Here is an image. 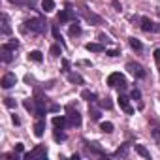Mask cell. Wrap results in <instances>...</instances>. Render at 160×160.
I'll use <instances>...</instances> for the list:
<instances>
[{
  "mask_svg": "<svg viewBox=\"0 0 160 160\" xmlns=\"http://www.w3.org/2000/svg\"><path fill=\"white\" fill-rule=\"evenodd\" d=\"M25 30H30V32H38V34H43L47 30V23L45 19L42 17H36V19H30L25 23Z\"/></svg>",
  "mask_w": 160,
  "mask_h": 160,
  "instance_id": "obj_1",
  "label": "cell"
},
{
  "mask_svg": "<svg viewBox=\"0 0 160 160\" xmlns=\"http://www.w3.org/2000/svg\"><path fill=\"white\" fill-rule=\"evenodd\" d=\"M66 111H68V115H66L68 126H79L81 124V113H79L77 109H73V106H68Z\"/></svg>",
  "mask_w": 160,
  "mask_h": 160,
  "instance_id": "obj_2",
  "label": "cell"
},
{
  "mask_svg": "<svg viewBox=\"0 0 160 160\" xmlns=\"http://www.w3.org/2000/svg\"><path fill=\"white\" fill-rule=\"evenodd\" d=\"M45 154H47L45 145H38L34 151H30V152H27V154H25V160H32V158H45Z\"/></svg>",
  "mask_w": 160,
  "mask_h": 160,
  "instance_id": "obj_3",
  "label": "cell"
},
{
  "mask_svg": "<svg viewBox=\"0 0 160 160\" xmlns=\"http://www.w3.org/2000/svg\"><path fill=\"white\" fill-rule=\"evenodd\" d=\"M126 70L132 73V75H136V77H145V70H143V66L141 64H138V62H128L126 64Z\"/></svg>",
  "mask_w": 160,
  "mask_h": 160,
  "instance_id": "obj_4",
  "label": "cell"
},
{
  "mask_svg": "<svg viewBox=\"0 0 160 160\" xmlns=\"http://www.w3.org/2000/svg\"><path fill=\"white\" fill-rule=\"evenodd\" d=\"M15 83H17V77H15L13 73H6V75L2 77V87H4V89H12Z\"/></svg>",
  "mask_w": 160,
  "mask_h": 160,
  "instance_id": "obj_5",
  "label": "cell"
},
{
  "mask_svg": "<svg viewBox=\"0 0 160 160\" xmlns=\"http://www.w3.org/2000/svg\"><path fill=\"white\" fill-rule=\"evenodd\" d=\"M75 19V13L70 10V6H68V10H64V12H60L58 13V23H66V21H73Z\"/></svg>",
  "mask_w": 160,
  "mask_h": 160,
  "instance_id": "obj_6",
  "label": "cell"
},
{
  "mask_svg": "<svg viewBox=\"0 0 160 160\" xmlns=\"http://www.w3.org/2000/svg\"><path fill=\"white\" fill-rule=\"evenodd\" d=\"M141 28H143L145 32H156V30H158V27H156L149 17H143V19H141Z\"/></svg>",
  "mask_w": 160,
  "mask_h": 160,
  "instance_id": "obj_7",
  "label": "cell"
},
{
  "mask_svg": "<svg viewBox=\"0 0 160 160\" xmlns=\"http://www.w3.org/2000/svg\"><path fill=\"white\" fill-rule=\"evenodd\" d=\"M122 79H124V75L119 73V72H115V73H111V75L108 77V85H109V87H117V85L122 81Z\"/></svg>",
  "mask_w": 160,
  "mask_h": 160,
  "instance_id": "obj_8",
  "label": "cell"
},
{
  "mask_svg": "<svg viewBox=\"0 0 160 160\" xmlns=\"http://www.w3.org/2000/svg\"><path fill=\"white\" fill-rule=\"evenodd\" d=\"M117 102H119V106H121V109H122L124 113H128V115H132V113H134V109L130 108V104H128V98H126V96H122V94H121Z\"/></svg>",
  "mask_w": 160,
  "mask_h": 160,
  "instance_id": "obj_9",
  "label": "cell"
},
{
  "mask_svg": "<svg viewBox=\"0 0 160 160\" xmlns=\"http://www.w3.org/2000/svg\"><path fill=\"white\" fill-rule=\"evenodd\" d=\"M43 132H45V121H43V119H40V121L34 124V136H36V138H42V136H43Z\"/></svg>",
  "mask_w": 160,
  "mask_h": 160,
  "instance_id": "obj_10",
  "label": "cell"
},
{
  "mask_svg": "<svg viewBox=\"0 0 160 160\" xmlns=\"http://www.w3.org/2000/svg\"><path fill=\"white\" fill-rule=\"evenodd\" d=\"M85 47H87V51H91V53H102V51L106 49L102 43H87Z\"/></svg>",
  "mask_w": 160,
  "mask_h": 160,
  "instance_id": "obj_11",
  "label": "cell"
},
{
  "mask_svg": "<svg viewBox=\"0 0 160 160\" xmlns=\"http://www.w3.org/2000/svg\"><path fill=\"white\" fill-rule=\"evenodd\" d=\"M42 10L45 13H51L55 10V2H53V0H42Z\"/></svg>",
  "mask_w": 160,
  "mask_h": 160,
  "instance_id": "obj_12",
  "label": "cell"
},
{
  "mask_svg": "<svg viewBox=\"0 0 160 160\" xmlns=\"http://www.w3.org/2000/svg\"><path fill=\"white\" fill-rule=\"evenodd\" d=\"M66 124H68L66 117H53V126L55 128H64Z\"/></svg>",
  "mask_w": 160,
  "mask_h": 160,
  "instance_id": "obj_13",
  "label": "cell"
},
{
  "mask_svg": "<svg viewBox=\"0 0 160 160\" xmlns=\"http://www.w3.org/2000/svg\"><path fill=\"white\" fill-rule=\"evenodd\" d=\"M42 51H30L28 53V60H32V62H42Z\"/></svg>",
  "mask_w": 160,
  "mask_h": 160,
  "instance_id": "obj_14",
  "label": "cell"
},
{
  "mask_svg": "<svg viewBox=\"0 0 160 160\" xmlns=\"http://www.w3.org/2000/svg\"><path fill=\"white\" fill-rule=\"evenodd\" d=\"M2 32H4V34H10V32H12V28H10V19H8V15H2Z\"/></svg>",
  "mask_w": 160,
  "mask_h": 160,
  "instance_id": "obj_15",
  "label": "cell"
},
{
  "mask_svg": "<svg viewBox=\"0 0 160 160\" xmlns=\"http://www.w3.org/2000/svg\"><path fill=\"white\" fill-rule=\"evenodd\" d=\"M128 43H130V47H132V49H136V51H141V49H143L141 42H139V40H136V38H130V40H128Z\"/></svg>",
  "mask_w": 160,
  "mask_h": 160,
  "instance_id": "obj_16",
  "label": "cell"
},
{
  "mask_svg": "<svg viewBox=\"0 0 160 160\" xmlns=\"http://www.w3.org/2000/svg\"><path fill=\"white\" fill-rule=\"evenodd\" d=\"M2 60H4V62H12V60H13V53H12L10 49H4V47H2Z\"/></svg>",
  "mask_w": 160,
  "mask_h": 160,
  "instance_id": "obj_17",
  "label": "cell"
},
{
  "mask_svg": "<svg viewBox=\"0 0 160 160\" xmlns=\"http://www.w3.org/2000/svg\"><path fill=\"white\" fill-rule=\"evenodd\" d=\"M68 79H70L72 83H79V85L83 83V77L79 75V73H68Z\"/></svg>",
  "mask_w": 160,
  "mask_h": 160,
  "instance_id": "obj_18",
  "label": "cell"
},
{
  "mask_svg": "<svg viewBox=\"0 0 160 160\" xmlns=\"http://www.w3.org/2000/svg\"><path fill=\"white\" fill-rule=\"evenodd\" d=\"M79 34H81V27H79L77 23L70 25V36H79Z\"/></svg>",
  "mask_w": 160,
  "mask_h": 160,
  "instance_id": "obj_19",
  "label": "cell"
},
{
  "mask_svg": "<svg viewBox=\"0 0 160 160\" xmlns=\"http://www.w3.org/2000/svg\"><path fill=\"white\" fill-rule=\"evenodd\" d=\"M2 47H4V49H10V51H15V49L19 47V42H17V40H12V42H8V43H4Z\"/></svg>",
  "mask_w": 160,
  "mask_h": 160,
  "instance_id": "obj_20",
  "label": "cell"
},
{
  "mask_svg": "<svg viewBox=\"0 0 160 160\" xmlns=\"http://www.w3.org/2000/svg\"><path fill=\"white\" fill-rule=\"evenodd\" d=\"M136 151H138V154H141L143 158H151V154H149V151L143 147V145H136Z\"/></svg>",
  "mask_w": 160,
  "mask_h": 160,
  "instance_id": "obj_21",
  "label": "cell"
},
{
  "mask_svg": "<svg viewBox=\"0 0 160 160\" xmlns=\"http://www.w3.org/2000/svg\"><path fill=\"white\" fill-rule=\"evenodd\" d=\"M85 19H87V21H92V23H102V19H100L98 15H94V13H89V12H85Z\"/></svg>",
  "mask_w": 160,
  "mask_h": 160,
  "instance_id": "obj_22",
  "label": "cell"
},
{
  "mask_svg": "<svg viewBox=\"0 0 160 160\" xmlns=\"http://www.w3.org/2000/svg\"><path fill=\"white\" fill-rule=\"evenodd\" d=\"M51 55H53V57H60V55H62V47H60L58 43L51 45Z\"/></svg>",
  "mask_w": 160,
  "mask_h": 160,
  "instance_id": "obj_23",
  "label": "cell"
},
{
  "mask_svg": "<svg viewBox=\"0 0 160 160\" xmlns=\"http://www.w3.org/2000/svg\"><path fill=\"white\" fill-rule=\"evenodd\" d=\"M89 151H92V152H96V154H106L104 149L98 147V143H91V145H89Z\"/></svg>",
  "mask_w": 160,
  "mask_h": 160,
  "instance_id": "obj_24",
  "label": "cell"
},
{
  "mask_svg": "<svg viewBox=\"0 0 160 160\" xmlns=\"http://www.w3.org/2000/svg\"><path fill=\"white\" fill-rule=\"evenodd\" d=\"M34 102H36V100H34ZM34 102H32V100H25V102H23L25 109H27V111H30V113H34V109H36V108H34Z\"/></svg>",
  "mask_w": 160,
  "mask_h": 160,
  "instance_id": "obj_25",
  "label": "cell"
},
{
  "mask_svg": "<svg viewBox=\"0 0 160 160\" xmlns=\"http://www.w3.org/2000/svg\"><path fill=\"white\" fill-rule=\"evenodd\" d=\"M100 128H102V132H106V134H111V132H113V124H111V122H102Z\"/></svg>",
  "mask_w": 160,
  "mask_h": 160,
  "instance_id": "obj_26",
  "label": "cell"
},
{
  "mask_svg": "<svg viewBox=\"0 0 160 160\" xmlns=\"http://www.w3.org/2000/svg\"><path fill=\"white\" fill-rule=\"evenodd\" d=\"M53 136H55V139H57V141H64V139H66V134H64V132H60V128H57V130L53 132Z\"/></svg>",
  "mask_w": 160,
  "mask_h": 160,
  "instance_id": "obj_27",
  "label": "cell"
},
{
  "mask_svg": "<svg viewBox=\"0 0 160 160\" xmlns=\"http://www.w3.org/2000/svg\"><path fill=\"white\" fill-rule=\"evenodd\" d=\"M126 154H128V145H122L115 151V156H126Z\"/></svg>",
  "mask_w": 160,
  "mask_h": 160,
  "instance_id": "obj_28",
  "label": "cell"
},
{
  "mask_svg": "<svg viewBox=\"0 0 160 160\" xmlns=\"http://www.w3.org/2000/svg\"><path fill=\"white\" fill-rule=\"evenodd\" d=\"M81 98H83V100H91V102H92V100H94V94H92L91 91H83V92H81Z\"/></svg>",
  "mask_w": 160,
  "mask_h": 160,
  "instance_id": "obj_29",
  "label": "cell"
},
{
  "mask_svg": "<svg viewBox=\"0 0 160 160\" xmlns=\"http://www.w3.org/2000/svg\"><path fill=\"white\" fill-rule=\"evenodd\" d=\"M111 100L109 98H104V100H100V108H106V109H111Z\"/></svg>",
  "mask_w": 160,
  "mask_h": 160,
  "instance_id": "obj_30",
  "label": "cell"
},
{
  "mask_svg": "<svg viewBox=\"0 0 160 160\" xmlns=\"http://www.w3.org/2000/svg\"><path fill=\"white\" fill-rule=\"evenodd\" d=\"M89 113H91V119L92 121H98L100 119V111L98 109H89Z\"/></svg>",
  "mask_w": 160,
  "mask_h": 160,
  "instance_id": "obj_31",
  "label": "cell"
},
{
  "mask_svg": "<svg viewBox=\"0 0 160 160\" xmlns=\"http://www.w3.org/2000/svg\"><path fill=\"white\" fill-rule=\"evenodd\" d=\"M126 87H128V83H126V79H122V81L115 87V89H119V92H122V91H126Z\"/></svg>",
  "mask_w": 160,
  "mask_h": 160,
  "instance_id": "obj_32",
  "label": "cell"
},
{
  "mask_svg": "<svg viewBox=\"0 0 160 160\" xmlns=\"http://www.w3.org/2000/svg\"><path fill=\"white\" fill-rule=\"evenodd\" d=\"M53 36H55V40H58V42L62 40V38H60V32H58V27H57V25H53Z\"/></svg>",
  "mask_w": 160,
  "mask_h": 160,
  "instance_id": "obj_33",
  "label": "cell"
},
{
  "mask_svg": "<svg viewBox=\"0 0 160 160\" xmlns=\"http://www.w3.org/2000/svg\"><path fill=\"white\" fill-rule=\"evenodd\" d=\"M130 96H132V100H139V98H141V92H139L138 89H134V91L130 92Z\"/></svg>",
  "mask_w": 160,
  "mask_h": 160,
  "instance_id": "obj_34",
  "label": "cell"
},
{
  "mask_svg": "<svg viewBox=\"0 0 160 160\" xmlns=\"http://www.w3.org/2000/svg\"><path fill=\"white\" fill-rule=\"evenodd\" d=\"M4 104H6L8 108H15V100H13V98H4Z\"/></svg>",
  "mask_w": 160,
  "mask_h": 160,
  "instance_id": "obj_35",
  "label": "cell"
},
{
  "mask_svg": "<svg viewBox=\"0 0 160 160\" xmlns=\"http://www.w3.org/2000/svg\"><path fill=\"white\" fill-rule=\"evenodd\" d=\"M154 60H156V64H158V68H160V49L154 51Z\"/></svg>",
  "mask_w": 160,
  "mask_h": 160,
  "instance_id": "obj_36",
  "label": "cell"
},
{
  "mask_svg": "<svg viewBox=\"0 0 160 160\" xmlns=\"http://www.w3.org/2000/svg\"><path fill=\"white\" fill-rule=\"evenodd\" d=\"M23 149H25L23 143H17V145H15V152H23Z\"/></svg>",
  "mask_w": 160,
  "mask_h": 160,
  "instance_id": "obj_37",
  "label": "cell"
},
{
  "mask_svg": "<svg viewBox=\"0 0 160 160\" xmlns=\"http://www.w3.org/2000/svg\"><path fill=\"white\" fill-rule=\"evenodd\" d=\"M113 8H115V10H117V12H121V10H122V8H121V4H119V2H117V0H113Z\"/></svg>",
  "mask_w": 160,
  "mask_h": 160,
  "instance_id": "obj_38",
  "label": "cell"
},
{
  "mask_svg": "<svg viewBox=\"0 0 160 160\" xmlns=\"http://www.w3.org/2000/svg\"><path fill=\"white\" fill-rule=\"evenodd\" d=\"M62 66H64V72H68V68H70V62L64 58V60H62Z\"/></svg>",
  "mask_w": 160,
  "mask_h": 160,
  "instance_id": "obj_39",
  "label": "cell"
},
{
  "mask_svg": "<svg viewBox=\"0 0 160 160\" xmlns=\"http://www.w3.org/2000/svg\"><path fill=\"white\" fill-rule=\"evenodd\" d=\"M108 55H109V57H117V55H119V51H108Z\"/></svg>",
  "mask_w": 160,
  "mask_h": 160,
  "instance_id": "obj_40",
  "label": "cell"
}]
</instances>
